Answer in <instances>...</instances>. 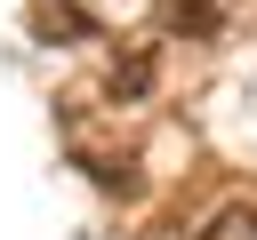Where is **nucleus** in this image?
Returning a JSON list of instances; mask_svg holds the SVG:
<instances>
[{
  "instance_id": "f257e3e1",
  "label": "nucleus",
  "mask_w": 257,
  "mask_h": 240,
  "mask_svg": "<svg viewBox=\"0 0 257 240\" xmlns=\"http://www.w3.org/2000/svg\"><path fill=\"white\" fill-rule=\"evenodd\" d=\"M161 32H177V40H217L225 16H217V0H161Z\"/></svg>"
},
{
  "instance_id": "f03ea898",
  "label": "nucleus",
  "mask_w": 257,
  "mask_h": 240,
  "mask_svg": "<svg viewBox=\"0 0 257 240\" xmlns=\"http://www.w3.org/2000/svg\"><path fill=\"white\" fill-rule=\"evenodd\" d=\"M32 32H48V40H56V32H64V40H96V16H88L80 0H40V8H32Z\"/></svg>"
},
{
  "instance_id": "7ed1b4c3",
  "label": "nucleus",
  "mask_w": 257,
  "mask_h": 240,
  "mask_svg": "<svg viewBox=\"0 0 257 240\" xmlns=\"http://www.w3.org/2000/svg\"><path fill=\"white\" fill-rule=\"evenodd\" d=\"M153 72H161V64H153V48H128V56L104 72V96H112V104H137V96L153 88Z\"/></svg>"
},
{
  "instance_id": "20e7f679",
  "label": "nucleus",
  "mask_w": 257,
  "mask_h": 240,
  "mask_svg": "<svg viewBox=\"0 0 257 240\" xmlns=\"http://www.w3.org/2000/svg\"><path fill=\"white\" fill-rule=\"evenodd\" d=\"M193 240H257V200H225Z\"/></svg>"
}]
</instances>
